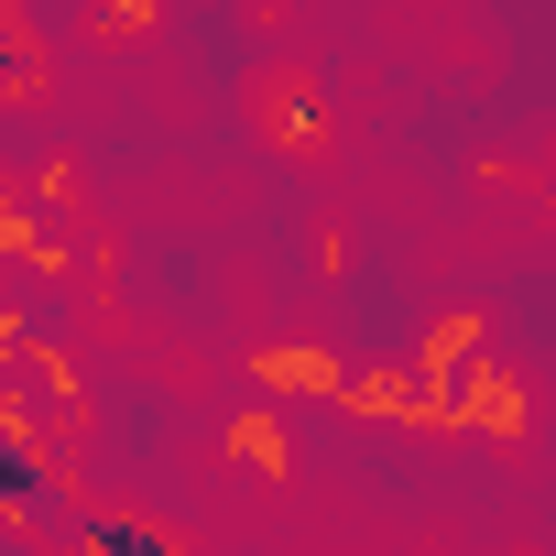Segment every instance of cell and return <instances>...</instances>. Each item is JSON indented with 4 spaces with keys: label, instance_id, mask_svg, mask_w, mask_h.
<instances>
[{
    "label": "cell",
    "instance_id": "cell-1",
    "mask_svg": "<svg viewBox=\"0 0 556 556\" xmlns=\"http://www.w3.org/2000/svg\"><path fill=\"white\" fill-rule=\"evenodd\" d=\"M99 556H164V545H153V534H131V523H110V534H99Z\"/></svg>",
    "mask_w": 556,
    "mask_h": 556
},
{
    "label": "cell",
    "instance_id": "cell-2",
    "mask_svg": "<svg viewBox=\"0 0 556 556\" xmlns=\"http://www.w3.org/2000/svg\"><path fill=\"white\" fill-rule=\"evenodd\" d=\"M0 491H34V469H23V458H12V447H0Z\"/></svg>",
    "mask_w": 556,
    "mask_h": 556
}]
</instances>
